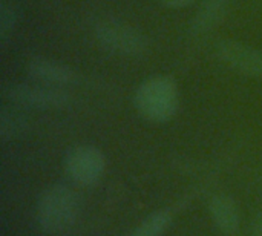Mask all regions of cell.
Instances as JSON below:
<instances>
[{
	"label": "cell",
	"instance_id": "6da1fadb",
	"mask_svg": "<svg viewBox=\"0 0 262 236\" xmlns=\"http://www.w3.org/2000/svg\"><path fill=\"white\" fill-rule=\"evenodd\" d=\"M138 114L152 123L170 121L180 109V89L169 75H152L140 83L134 95Z\"/></svg>",
	"mask_w": 262,
	"mask_h": 236
},
{
	"label": "cell",
	"instance_id": "7a4b0ae2",
	"mask_svg": "<svg viewBox=\"0 0 262 236\" xmlns=\"http://www.w3.org/2000/svg\"><path fill=\"white\" fill-rule=\"evenodd\" d=\"M80 213V198L72 187L66 184H52L46 187L37 200L35 220L41 230L48 233H61L72 227Z\"/></svg>",
	"mask_w": 262,
	"mask_h": 236
},
{
	"label": "cell",
	"instance_id": "3957f363",
	"mask_svg": "<svg viewBox=\"0 0 262 236\" xmlns=\"http://www.w3.org/2000/svg\"><path fill=\"white\" fill-rule=\"evenodd\" d=\"M98 45L115 55L121 57H138L147 49V38L135 26L121 20H103L95 26L94 31Z\"/></svg>",
	"mask_w": 262,
	"mask_h": 236
},
{
	"label": "cell",
	"instance_id": "277c9868",
	"mask_svg": "<svg viewBox=\"0 0 262 236\" xmlns=\"http://www.w3.org/2000/svg\"><path fill=\"white\" fill-rule=\"evenodd\" d=\"M106 155L94 144H78L68 151L63 167L66 177L80 187L95 186L106 172Z\"/></svg>",
	"mask_w": 262,
	"mask_h": 236
},
{
	"label": "cell",
	"instance_id": "5b68a950",
	"mask_svg": "<svg viewBox=\"0 0 262 236\" xmlns=\"http://www.w3.org/2000/svg\"><path fill=\"white\" fill-rule=\"evenodd\" d=\"M5 98L18 108L31 109H60L71 103V94L64 88H52L41 83L9 84L3 91Z\"/></svg>",
	"mask_w": 262,
	"mask_h": 236
},
{
	"label": "cell",
	"instance_id": "8992f818",
	"mask_svg": "<svg viewBox=\"0 0 262 236\" xmlns=\"http://www.w3.org/2000/svg\"><path fill=\"white\" fill-rule=\"evenodd\" d=\"M216 57L230 69L262 78V51L236 40H221L216 45Z\"/></svg>",
	"mask_w": 262,
	"mask_h": 236
},
{
	"label": "cell",
	"instance_id": "52a82bcc",
	"mask_svg": "<svg viewBox=\"0 0 262 236\" xmlns=\"http://www.w3.org/2000/svg\"><path fill=\"white\" fill-rule=\"evenodd\" d=\"M28 74L35 83L52 88H66L77 83V72L57 60L46 57H35L28 63Z\"/></svg>",
	"mask_w": 262,
	"mask_h": 236
},
{
	"label": "cell",
	"instance_id": "ba28073f",
	"mask_svg": "<svg viewBox=\"0 0 262 236\" xmlns=\"http://www.w3.org/2000/svg\"><path fill=\"white\" fill-rule=\"evenodd\" d=\"M209 212L216 229L224 235H235L241 227V212L236 201L226 194L212 197L209 203Z\"/></svg>",
	"mask_w": 262,
	"mask_h": 236
},
{
	"label": "cell",
	"instance_id": "9c48e42d",
	"mask_svg": "<svg viewBox=\"0 0 262 236\" xmlns=\"http://www.w3.org/2000/svg\"><path fill=\"white\" fill-rule=\"evenodd\" d=\"M230 0H203L192 18V31L206 34L223 23L229 12Z\"/></svg>",
	"mask_w": 262,
	"mask_h": 236
},
{
	"label": "cell",
	"instance_id": "30bf717a",
	"mask_svg": "<svg viewBox=\"0 0 262 236\" xmlns=\"http://www.w3.org/2000/svg\"><path fill=\"white\" fill-rule=\"evenodd\" d=\"M29 129V117L15 104H6L0 109L2 138H17Z\"/></svg>",
	"mask_w": 262,
	"mask_h": 236
},
{
	"label": "cell",
	"instance_id": "8fae6325",
	"mask_svg": "<svg viewBox=\"0 0 262 236\" xmlns=\"http://www.w3.org/2000/svg\"><path fill=\"white\" fill-rule=\"evenodd\" d=\"M172 223V213L166 209L150 213L129 236H163Z\"/></svg>",
	"mask_w": 262,
	"mask_h": 236
},
{
	"label": "cell",
	"instance_id": "7c38bea8",
	"mask_svg": "<svg viewBox=\"0 0 262 236\" xmlns=\"http://www.w3.org/2000/svg\"><path fill=\"white\" fill-rule=\"evenodd\" d=\"M20 22V9L12 0H0V40L14 34Z\"/></svg>",
	"mask_w": 262,
	"mask_h": 236
},
{
	"label": "cell",
	"instance_id": "4fadbf2b",
	"mask_svg": "<svg viewBox=\"0 0 262 236\" xmlns=\"http://www.w3.org/2000/svg\"><path fill=\"white\" fill-rule=\"evenodd\" d=\"M250 236H262V213H258L250 224Z\"/></svg>",
	"mask_w": 262,
	"mask_h": 236
},
{
	"label": "cell",
	"instance_id": "5bb4252c",
	"mask_svg": "<svg viewBox=\"0 0 262 236\" xmlns=\"http://www.w3.org/2000/svg\"><path fill=\"white\" fill-rule=\"evenodd\" d=\"M166 6L169 8H175V9H180V8H186L189 6L190 3H193V0H161Z\"/></svg>",
	"mask_w": 262,
	"mask_h": 236
}]
</instances>
